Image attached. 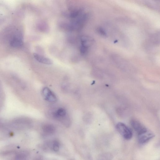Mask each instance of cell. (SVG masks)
Instances as JSON below:
<instances>
[{"label":"cell","mask_w":160,"mask_h":160,"mask_svg":"<svg viewBox=\"0 0 160 160\" xmlns=\"http://www.w3.org/2000/svg\"><path fill=\"white\" fill-rule=\"evenodd\" d=\"M118 131L122 137L126 140L132 138L133 136L132 131L126 125L123 123H118L116 126Z\"/></svg>","instance_id":"cell-1"},{"label":"cell","mask_w":160,"mask_h":160,"mask_svg":"<svg viewBox=\"0 0 160 160\" xmlns=\"http://www.w3.org/2000/svg\"><path fill=\"white\" fill-rule=\"evenodd\" d=\"M131 126L137 133L138 136L141 135L148 131L147 129L140 122L135 120L131 121Z\"/></svg>","instance_id":"cell-2"},{"label":"cell","mask_w":160,"mask_h":160,"mask_svg":"<svg viewBox=\"0 0 160 160\" xmlns=\"http://www.w3.org/2000/svg\"><path fill=\"white\" fill-rule=\"evenodd\" d=\"M43 95L45 99L51 103H55L57 102V98L52 91L48 88H44L42 91Z\"/></svg>","instance_id":"cell-3"},{"label":"cell","mask_w":160,"mask_h":160,"mask_svg":"<svg viewBox=\"0 0 160 160\" xmlns=\"http://www.w3.org/2000/svg\"><path fill=\"white\" fill-rule=\"evenodd\" d=\"M154 137V135L153 133L148 130L141 135H138L139 142L141 144H144L147 143Z\"/></svg>","instance_id":"cell-4"},{"label":"cell","mask_w":160,"mask_h":160,"mask_svg":"<svg viewBox=\"0 0 160 160\" xmlns=\"http://www.w3.org/2000/svg\"><path fill=\"white\" fill-rule=\"evenodd\" d=\"M67 112L63 108H60L58 109L53 114L54 117L58 120L65 121L67 120L66 116Z\"/></svg>","instance_id":"cell-5"},{"label":"cell","mask_w":160,"mask_h":160,"mask_svg":"<svg viewBox=\"0 0 160 160\" xmlns=\"http://www.w3.org/2000/svg\"><path fill=\"white\" fill-rule=\"evenodd\" d=\"M35 58L39 62L43 64L50 65L53 63V61L50 59L37 54H34Z\"/></svg>","instance_id":"cell-6"},{"label":"cell","mask_w":160,"mask_h":160,"mask_svg":"<svg viewBox=\"0 0 160 160\" xmlns=\"http://www.w3.org/2000/svg\"><path fill=\"white\" fill-rule=\"evenodd\" d=\"M44 132L46 134L52 135L54 134L56 131L55 126L51 124H46L43 125L42 127Z\"/></svg>","instance_id":"cell-7"},{"label":"cell","mask_w":160,"mask_h":160,"mask_svg":"<svg viewBox=\"0 0 160 160\" xmlns=\"http://www.w3.org/2000/svg\"><path fill=\"white\" fill-rule=\"evenodd\" d=\"M92 39L90 37L86 36L82 37L81 38V46L88 49V48L91 45Z\"/></svg>","instance_id":"cell-8"},{"label":"cell","mask_w":160,"mask_h":160,"mask_svg":"<svg viewBox=\"0 0 160 160\" xmlns=\"http://www.w3.org/2000/svg\"><path fill=\"white\" fill-rule=\"evenodd\" d=\"M10 44L11 46L13 47L19 48L23 46V43L22 40L20 39L15 38L11 41Z\"/></svg>","instance_id":"cell-9"},{"label":"cell","mask_w":160,"mask_h":160,"mask_svg":"<svg viewBox=\"0 0 160 160\" xmlns=\"http://www.w3.org/2000/svg\"><path fill=\"white\" fill-rule=\"evenodd\" d=\"M52 149L55 152H57L59 151L60 145L57 141H55L53 142L52 144Z\"/></svg>","instance_id":"cell-10"},{"label":"cell","mask_w":160,"mask_h":160,"mask_svg":"<svg viewBox=\"0 0 160 160\" xmlns=\"http://www.w3.org/2000/svg\"><path fill=\"white\" fill-rule=\"evenodd\" d=\"M98 31L100 34L103 35L105 36L106 35V32L105 31L103 28L101 27H99L98 29Z\"/></svg>","instance_id":"cell-11"}]
</instances>
